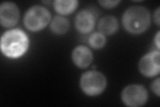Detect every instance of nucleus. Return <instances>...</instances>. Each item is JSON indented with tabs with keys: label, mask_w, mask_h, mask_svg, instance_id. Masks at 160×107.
Wrapping results in <instances>:
<instances>
[{
	"label": "nucleus",
	"mask_w": 160,
	"mask_h": 107,
	"mask_svg": "<svg viewBox=\"0 0 160 107\" xmlns=\"http://www.w3.org/2000/svg\"><path fill=\"white\" fill-rule=\"evenodd\" d=\"M150 13L148 9L140 6L129 7L122 17V23L126 31L133 34L144 32L150 25Z\"/></svg>",
	"instance_id": "obj_1"
},
{
	"label": "nucleus",
	"mask_w": 160,
	"mask_h": 107,
	"mask_svg": "<svg viewBox=\"0 0 160 107\" xmlns=\"http://www.w3.org/2000/svg\"><path fill=\"white\" fill-rule=\"evenodd\" d=\"M28 38L23 31L15 29L4 33L1 39V50L4 55L16 58L22 56L28 48Z\"/></svg>",
	"instance_id": "obj_2"
},
{
	"label": "nucleus",
	"mask_w": 160,
	"mask_h": 107,
	"mask_svg": "<svg viewBox=\"0 0 160 107\" xmlns=\"http://www.w3.org/2000/svg\"><path fill=\"white\" fill-rule=\"evenodd\" d=\"M51 19V14L48 10L41 6L30 8L23 18L25 26L30 31H39L47 26Z\"/></svg>",
	"instance_id": "obj_3"
},
{
	"label": "nucleus",
	"mask_w": 160,
	"mask_h": 107,
	"mask_svg": "<svg viewBox=\"0 0 160 107\" xmlns=\"http://www.w3.org/2000/svg\"><path fill=\"white\" fill-rule=\"evenodd\" d=\"M107 85L104 75L97 71H88L83 74L80 79V87L89 96H97L101 94Z\"/></svg>",
	"instance_id": "obj_4"
},
{
	"label": "nucleus",
	"mask_w": 160,
	"mask_h": 107,
	"mask_svg": "<svg viewBox=\"0 0 160 107\" xmlns=\"http://www.w3.org/2000/svg\"><path fill=\"white\" fill-rule=\"evenodd\" d=\"M148 98V91L142 85L131 84L126 86L122 93V100L126 106L138 107L143 105Z\"/></svg>",
	"instance_id": "obj_5"
},
{
	"label": "nucleus",
	"mask_w": 160,
	"mask_h": 107,
	"mask_svg": "<svg viewBox=\"0 0 160 107\" xmlns=\"http://www.w3.org/2000/svg\"><path fill=\"white\" fill-rule=\"evenodd\" d=\"M159 52L152 51L143 56L139 62L140 72L146 77H153L160 71Z\"/></svg>",
	"instance_id": "obj_6"
},
{
	"label": "nucleus",
	"mask_w": 160,
	"mask_h": 107,
	"mask_svg": "<svg viewBox=\"0 0 160 107\" xmlns=\"http://www.w3.org/2000/svg\"><path fill=\"white\" fill-rule=\"evenodd\" d=\"M19 19V11L17 5L13 2H3L0 6V22L5 28L16 25Z\"/></svg>",
	"instance_id": "obj_7"
},
{
	"label": "nucleus",
	"mask_w": 160,
	"mask_h": 107,
	"mask_svg": "<svg viewBox=\"0 0 160 107\" xmlns=\"http://www.w3.org/2000/svg\"><path fill=\"white\" fill-rule=\"evenodd\" d=\"M75 24L77 29L82 34H86L91 32L95 25V16L92 11L83 9L80 11L75 19Z\"/></svg>",
	"instance_id": "obj_8"
},
{
	"label": "nucleus",
	"mask_w": 160,
	"mask_h": 107,
	"mask_svg": "<svg viewBox=\"0 0 160 107\" xmlns=\"http://www.w3.org/2000/svg\"><path fill=\"white\" fill-rule=\"evenodd\" d=\"M72 60L75 65L80 68H86L93 60L92 51L85 45H78L72 52Z\"/></svg>",
	"instance_id": "obj_9"
},
{
	"label": "nucleus",
	"mask_w": 160,
	"mask_h": 107,
	"mask_svg": "<svg viewBox=\"0 0 160 107\" xmlns=\"http://www.w3.org/2000/svg\"><path fill=\"white\" fill-rule=\"evenodd\" d=\"M98 29L103 34L112 35L117 32L118 22L117 19L112 16L103 17L98 22Z\"/></svg>",
	"instance_id": "obj_10"
},
{
	"label": "nucleus",
	"mask_w": 160,
	"mask_h": 107,
	"mask_svg": "<svg viewBox=\"0 0 160 107\" xmlns=\"http://www.w3.org/2000/svg\"><path fill=\"white\" fill-rule=\"evenodd\" d=\"M78 2L76 0H57L53 2L56 11L62 15H68L72 13L76 9Z\"/></svg>",
	"instance_id": "obj_11"
},
{
	"label": "nucleus",
	"mask_w": 160,
	"mask_h": 107,
	"mask_svg": "<svg viewBox=\"0 0 160 107\" xmlns=\"http://www.w3.org/2000/svg\"><path fill=\"white\" fill-rule=\"evenodd\" d=\"M51 29L52 32L58 34H63L68 32L69 28L68 19L61 16H56L51 23Z\"/></svg>",
	"instance_id": "obj_12"
},
{
	"label": "nucleus",
	"mask_w": 160,
	"mask_h": 107,
	"mask_svg": "<svg viewBox=\"0 0 160 107\" xmlns=\"http://www.w3.org/2000/svg\"><path fill=\"white\" fill-rule=\"evenodd\" d=\"M90 46L94 49L102 48L106 43V38L105 35L99 32H96L90 35L88 40Z\"/></svg>",
	"instance_id": "obj_13"
},
{
	"label": "nucleus",
	"mask_w": 160,
	"mask_h": 107,
	"mask_svg": "<svg viewBox=\"0 0 160 107\" xmlns=\"http://www.w3.org/2000/svg\"><path fill=\"white\" fill-rule=\"evenodd\" d=\"M120 1H99V3L105 8H113L118 6Z\"/></svg>",
	"instance_id": "obj_14"
},
{
	"label": "nucleus",
	"mask_w": 160,
	"mask_h": 107,
	"mask_svg": "<svg viewBox=\"0 0 160 107\" xmlns=\"http://www.w3.org/2000/svg\"><path fill=\"white\" fill-rule=\"evenodd\" d=\"M152 90L155 94L159 96V78H158L152 83Z\"/></svg>",
	"instance_id": "obj_15"
},
{
	"label": "nucleus",
	"mask_w": 160,
	"mask_h": 107,
	"mask_svg": "<svg viewBox=\"0 0 160 107\" xmlns=\"http://www.w3.org/2000/svg\"><path fill=\"white\" fill-rule=\"evenodd\" d=\"M153 18H154V21L155 23L157 24L158 26H159L160 22H159V8H158L156 11L154 12L153 15Z\"/></svg>",
	"instance_id": "obj_16"
},
{
	"label": "nucleus",
	"mask_w": 160,
	"mask_h": 107,
	"mask_svg": "<svg viewBox=\"0 0 160 107\" xmlns=\"http://www.w3.org/2000/svg\"><path fill=\"white\" fill-rule=\"evenodd\" d=\"M154 42H155V44H156V45H157L158 48L159 49V32L157 33L156 37H155Z\"/></svg>",
	"instance_id": "obj_17"
}]
</instances>
